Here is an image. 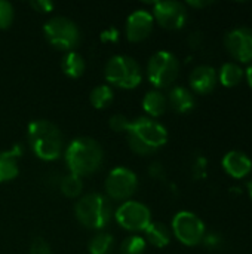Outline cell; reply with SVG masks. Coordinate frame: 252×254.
Returning a JSON list of instances; mask_svg holds the SVG:
<instances>
[{"mask_svg": "<svg viewBox=\"0 0 252 254\" xmlns=\"http://www.w3.org/2000/svg\"><path fill=\"white\" fill-rule=\"evenodd\" d=\"M64 159L71 174L88 177L97 173L104 161L101 144L91 137H77L71 140L64 152Z\"/></svg>", "mask_w": 252, "mask_h": 254, "instance_id": "obj_1", "label": "cell"}, {"mask_svg": "<svg viewBox=\"0 0 252 254\" xmlns=\"http://www.w3.org/2000/svg\"><path fill=\"white\" fill-rule=\"evenodd\" d=\"M129 149L140 155L149 156L163 147L168 141V131L166 128L151 119L149 116H140L131 122V127L126 132Z\"/></svg>", "mask_w": 252, "mask_h": 254, "instance_id": "obj_2", "label": "cell"}, {"mask_svg": "<svg viewBox=\"0 0 252 254\" xmlns=\"http://www.w3.org/2000/svg\"><path fill=\"white\" fill-rule=\"evenodd\" d=\"M27 141L34 153L42 161H56L64 150V137L59 128L46 119H36L28 124Z\"/></svg>", "mask_w": 252, "mask_h": 254, "instance_id": "obj_3", "label": "cell"}, {"mask_svg": "<svg viewBox=\"0 0 252 254\" xmlns=\"http://www.w3.org/2000/svg\"><path fill=\"white\" fill-rule=\"evenodd\" d=\"M113 214L108 198L101 193H86L80 196L74 205V216L77 222L94 231L104 229L110 223Z\"/></svg>", "mask_w": 252, "mask_h": 254, "instance_id": "obj_4", "label": "cell"}, {"mask_svg": "<svg viewBox=\"0 0 252 254\" xmlns=\"http://www.w3.org/2000/svg\"><path fill=\"white\" fill-rule=\"evenodd\" d=\"M105 80L122 89H134L143 80L141 65L129 55H114L111 57L104 68Z\"/></svg>", "mask_w": 252, "mask_h": 254, "instance_id": "obj_5", "label": "cell"}, {"mask_svg": "<svg viewBox=\"0 0 252 254\" xmlns=\"http://www.w3.org/2000/svg\"><path fill=\"white\" fill-rule=\"evenodd\" d=\"M43 34L50 46L58 51H74L80 42L77 24L67 16H52L43 25Z\"/></svg>", "mask_w": 252, "mask_h": 254, "instance_id": "obj_6", "label": "cell"}, {"mask_svg": "<svg viewBox=\"0 0 252 254\" xmlns=\"http://www.w3.org/2000/svg\"><path fill=\"white\" fill-rule=\"evenodd\" d=\"M147 79L156 89L171 86L180 74V61L169 51L153 54L147 63Z\"/></svg>", "mask_w": 252, "mask_h": 254, "instance_id": "obj_7", "label": "cell"}, {"mask_svg": "<svg viewBox=\"0 0 252 254\" xmlns=\"http://www.w3.org/2000/svg\"><path fill=\"white\" fill-rule=\"evenodd\" d=\"M171 226L174 237L187 247H195L205 238V223L192 211H178Z\"/></svg>", "mask_w": 252, "mask_h": 254, "instance_id": "obj_8", "label": "cell"}, {"mask_svg": "<svg viewBox=\"0 0 252 254\" xmlns=\"http://www.w3.org/2000/svg\"><path fill=\"white\" fill-rule=\"evenodd\" d=\"M138 188V177L137 174L126 168V167H116L113 168L104 183L105 193L113 201H129L131 196L137 192Z\"/></svg>", "mask_w": 252, "mask_h": 254, "instance_id": "obj_9", "label": "cell"}, {"mask_svg": "<svg viewBox=\"0 0 252 254\" xmlns=\"http://www.w3.org/2000/svg\"><path fill=\"white\" fill-rule=\"evenodd\" d=\"M116 222L129 232H144L151 223V213L147 205L138 201H125L114 211Z\"/></svg>", "mask_w": 252, "mask_h": 254, "instance_id": "obj_10", "label": "cell"}, {"mask_svg": "<svg viewBox=\"0 0 252 254\" xmlns=\"http://www.w3.org/2000/svg\"><path fill=\"white\" fill-rule=\"evenodd\" d=\"M153 18L166 30H180L187 21V9L183 3L174 0H163L153 3Z\"/></svg>", "mask_w": 252, "mask_h": 254, "instance_id": "obj_11", "label": "cell"}, {"mask_svg": "<svg viewBox=\"0 0 252 254\" xmlns=\"http://www.w3.org/2000/svg\"><path fill=\"white\" fill-rule=\"evenodd\" d=\"M224 45L235 60L241 63L252 61V28L238 27L230 30L224 37Z\"/></svg>", "mask_w": 252, "mask_h": 254, "instance_id": "obj_12", "label": "cell"}, {"mask_svg": "<svg viewBox=\"0 0 252 254\" xmlns=\"http://www.w3.org/2000/svg\"><path fill=\"white\" fill-rule=\"evenodd\" d=\"M153 27H154V18L151 12L146 9H137L126 19V27H125L126 37L129 42L134 43L143 42L150 36Z\"/></svg>", "mask_w": 252, "mask_h": 254, "instance_id": "obj_13", "label": "cell"}, {"mask_svg": "<svg viewBox=\"0 0 252 254\" xmlns=\"http://www.w3.org/2000/svg\"><path fill=\"white\" fill-rule=\"evenodd\" d=\"M221 165L224 171L233 179H244L252 171L251 158L239 150H230L224 155Z\"/></svg>", "mask_w": 252, "mask_h": 254, "instance_id": "obj_14", "label": "cell"}, {"mask_svg": "<svg viewBox=\"0 0 252 254\" xmlns=\"http://www.w3.org/2000/svg\"><path fill=\"white\" fill-rule=\"evenodd\" d=\"M218 82V76L211 65H198L190 74V86L196 94L205 95L214 91Z\"/></svg>", "mask_w": 252, "mask_h": 254, "instance_id": "obj_15", "label": "cell"}, {"mask_svg": "<svg viewBox=\"0 0 252 254\" xmlns=\"http://www.w3.org/2000/svg\"><path fill=\"white\" fill-rule=\"evenodd\" d=\"M21 153L22 149L19 144H15L7 150H0V183H6L18 177L19 174L18 161Z\"/></svg>", "mask_w": 252, "mask_h": 254, "instance_id": "obj_16", "label": "cell"}, {"mask_svg": "<svg viewBox=\"0 0 252 254\" xmlns=\"http://www.w3.org/2000/svg\"><path fill=\"white\" fill-rule=\"evenodd\" d=\"M166 98H168V106H171L177 113H189L190 110H193L196 104L193 92L184 86L172 88Z\"/></svg>", "mask_w": 252, "mask_h": 254, "instance_id": "obj_17", "label": "cell"}, {"mask_svg": "<svg viewBox=\"0 0 252 254\" xmlns=\"http://www.w3.org/2000/svg\"><path fill=\"white\" fill-rule=\"evenodd\" d=\"M143 109L149 115V118H159L168 109V98L159 89L149 91L143 98Z\"/></svg>", "mask_w": 252, "mask_h": 254, "instance_id": "obj_18", "label": "cell"}, {"mask_svg": "<svg viewBox=\"0 0 252 254\" xmlns=\"http://www.w3.org/2000/svg\"><path fill=\"white\" fill-rule=\"evenodd\" d=\"M144 235H146V243L151 244L153 247H157V249H163L166 247L169 243H171V237H172V232L171 229L162 223V222H151L149 225V228L144 231Z\"/></svg>", "mask_w": 252, "mask_h": 254, "instance_id": "obj_19", "label": "cell"}, {"mask_svg": "<svg viewBox=\"0 0 252 254\" xmlns=\"http://www.w3.org/2000/svg\"><path fill=\"white\" fill-rule=\"evenodd\" d=\"M61 68L67 77L79 79L83 76V73L86 70V63H85V58L79 52L70 51L64 55V58L61 61Z\"/></svg>", "mask_w": 252, "mask_h": 254, "instance_id": "obj_20", "label": "cell"}, {"mask_svg": "<svg viewBox=\"0 0 252 254\" xmlns=\"http://www.w3.org/2000/svg\"><path fill=\"white\" fill-rule=\"evenodd\" d=\"M218 80L223 86L226 88H233V86H238L244 76H245V71L242 70V67H239L238 64L235 63H226L221 65L220 71H218Z\"/></svg>", "mask_w": 252, "mask_h": 254, "instance_id": "obj_21", "label": "cell"}, {"mask_svg": "<svg viewBox=\"0 0 252 254\" xmlns=\"http://www.w3.org/2000/svg\"><path fill=\"white\" fill-rule=\"evenodd\" d=\"M113 98H114V92H113V89H111L110 85H98L89 94L91 104L97 110L107 109L113 103Z\"/></svg>", "mask_w": 252, "mask_h": 254, "instance_id": "obj_22", "label": "cell"}, {"mask_svg": "<svg viewBox=\"0 0 252 254\" xmlns=\"http://www.w3.org/2000/svg\"><path fill=\"white\" fill-rule=\"evenodd\" d=\"M114 238L108 232H98L94 235L88 244L89 254H108L113 250Z\"/></svg>", "mask_w": 252, "mask_h": 254, "instance_id": "obj_23", "label": "cell"}, {"mask_svg": "<svg viewBox=\"0 0 252 254\" xmlns=\"http://www.w3.org/2000/svg\"><path fill=\"white\" fill-rule=\"evenodd\" d=\"M83 188H85V183H83V179L76 176V174H71L68 173L62 180H61V192L67 196V198H77L82 195L83 192Z\"/></svg>", "mask_w": 252, "mask_h": 254, "instance_id": "obj_24", "label": "cell"}, {"mask_svg": "<svg viewBox=\"0 0 252 254\" xmlns=\"http://www.w3.org/2000/svg\"><path fill=\"white\" fill-rule=\"evenodd\" d=\"M147 243L140 235H131L120 244V254H144Z\"/></svg>", "mask_w": 252, "mask_h": 254, "instance_id": "obj_25", "label": "cell"}, {"mask_svg": "<svg viewBox=\"0 0 252 254\" xmlns=\"http://www.w3.org/2000/svg\"><path fill=\"white\" fill-rule=\"evenodd\" d=\"M15 18L13 4L7 0H0V30H6L12 25Z\"/></svg>", "mask_w": 252, "mask_h": 254, "instance_id": "obj_26", "label": "cell"}, {"mask_svg": "<svg viewBox=\"0 0 252 254\" xmlns=\"http://www.w3.org/2000/svg\"><path fill=\"white\" fill-rule=\"evenodd\" d=\"M131 119L125 115L116 113L108 119V127L113 132H128L129 127H131Z\"/></svg>", "mask_w": 252, "mask_h": 254, "instance_id": "obj_27", "label": "cell"}, {"mask_svg": "<svg viewBox=\"0 0 252 254\" xmlns=\"http://www.w3.org/2000/svg\"><path fill=\"white\" fill-rule=\"evenodd\" d=\"M30 254H53L50 246L40 237L34 238L30 246Z\"/></svg>", "mask_w": 252, "mask_h": 254, "instance_id": "obj_28", "label": "cell"}, {"mask_svg": "<svg viewBox=\"0 0 252 254\" xmlns=\"http://www.w3.org/2000/svg\"><path fill=\"white\" fill-rule=\"evenodd\" d=\"M30 6L36 10V12H40V13H48V12H52L55 4L50 1V0H33L30 1Z\"/></svg>", "mask_w": 252, "mask_h": 254, "instance_id": "obj_29", "label": "cell"}, {"mask_svg": "<svg viewBox=\"0 0 252 254\" xmlns=\"http://www.w3.org/2000/svg\"><path fill=\"white\" fill-rule=\"evenodd\" d=\"M119 39V31L113 27H110L108 30L101 33V40L102 42H116Z\"/></svg>", "mask_w": 252, "mask_h": 254, "instance_id": "obj_30", "label": "cell"}, {"mask_svg": "<svg viewBox=\"0 0 252 254\" xmlns=\"http://www.w3.org/2000/svg\"><path fill=\"white\" fill-rule=\"evenodd\" d=\"M187 4L189 6H192V7H205V6H209L211 4V1H187Z\"/></svg>", "mask_w": 252, "mask_h": 254, "instance_id": "obj_31", "label": "cell"}, {"mask_svg": "<svg viewBox=\"0 0 252 254\" xmlns=\"http://www.w3.org/2000/svg\"><path fill=\"white\" fill-rule=\"evenodd\" d=\"M245 76H247V80H248V85L251 86L252 89V64L247 68V71H245Z\"/></svg>", "mask_w": 252, "mask_h": 254, "instance_id": "obj_32", "label": "cell"}, {"mask_svg": "<svg viewBox=\"0 0 252 254\" xmlns=\"http://www.w3.org/2000/svg\"><path fill=\"white\" fill-rule=\"evenodd\" d=\"M248 193H250V196H251L252 199V179L248 182Z\"/></svg>", "mask_w": 252, "mask_h": 254, "instance_id": "obj_33", "label": "cell"}]
</instances>
